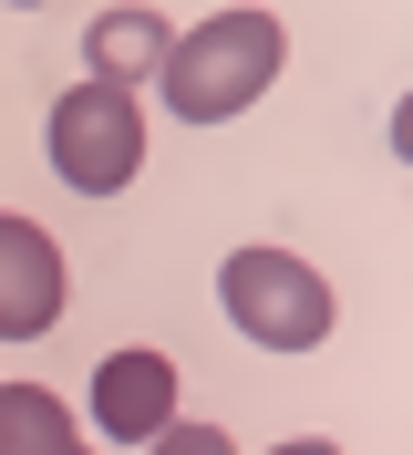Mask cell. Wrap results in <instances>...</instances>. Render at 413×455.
Listing matches in <instances>:
<instances>
[{"label":"cell","instance_id":"5b68a950","mask_svg":"<svg viewBox=\"0 0 413 455\" xmlns=\"http://www.w3.org/2000/svg\"><path fill=\"white\" fill-rule=\"evenodd\" d=\"M93 425L114 445H145L155 425H176V363L165 352H104L93 363Z\"/></svg>","mask_w":413,"mask_h":455},{"label":"cell","instance_id":"52a82bcc","mask_svg":"<svg viewBox=\"0 0 413 455\" xmlns=\"http://www.w3.org/2000/svg\"><path fill=\"white\" fill-rule=\"evenodd\" d=\"M145 455H238V445H227L218 425H187V414H176V425H155V435H145Z\"/></svg>","mask_w":413,"mask_h":455},{"label":"cell","instance_id":"6da1fadb","mask_svg":"<svg viewBox=\"0 0 413 455\" xmlns=\"http://www.w3.org/2000/svg\"><path fill=\"white\" fill-rule=\"evenodd\" d=\"M279 62H290V42H279V21L269 11H207L196 31H176L165 42V62H155V84H165V104H176V124H227V114H248L258 93L279 84Z\"/></svg>","mask_w":413,"mask_h":455},{"label":"cell","instance_id":"9c48e42d","mask_svg":"<svg viewBox=\"0 0 413 455\" xmlns=\"http://www.w3.org/2000/svg\"><path fill=\"white\" fill-rule=\"evenodd\" d=\"M52 455H93V445H83V435H73V445H52Z\"/></svg>","mask_w":413,"mask_h":455},{"label":"cell","instance_id":"8992f818","mask_svg":"<svg viewBox=\"0 0 413 455\" xmlns=\"http://www.w3.org/2000/svg\"><path fill=\"white\" fill-rule=\"evenodd\" d=\"M165 42H176V31H165L155 11H104V21L83 31V52H93V84H124V93H135L145 73L165 62Z\"/></svg>","mask_w":413,"mask_h":455},{"label":"cell","instance_id":"277c9868","mask_svg":"<svg viewBox=\"0 0 413 455\" xmlns=\"http://www.w3.org/2000/svg\"><path fill=\"white\" fill-rule=\"evenodd\" d=\"M62 321V249L52 228L0 207V341H42Z\"/></svg>","mask_w":413,"mask_h":455},{"label":"cell","instance_id":"ba28073f","mask_svg":"<svg viewBox=\"0 0 413 455\" xmlns=\"http://www.w3.org/2000/svg\"><path fill=\"white\" fill-rule=\"evenodd\" d=\"M269 455H341L330 435H290V445H269Z\"/></svg>","mask_w":413,"mask_h":455},{"label":"cell","instance_id":"3957f363","mask_svg":"<svg viewBox=\"0 0 413 455\" xmlns=\"http://www.w3.org/2000/svg\"><path fill=\"white\" fill-rule=\"evenodd\" d=\"M42 135H52V176L73 187V197H124L135 166H145V104L124 84H93V73L52 104Z\"/></svg>","mask_w":413,"mask_h":455},{"label":"cell","instance_id":"7a4b0ae2","mask_svg":"<svg viewBox=\"0 0 413 455\" xmlns=\"http://www.w3.org/2000/svg\"><path fill=\"white\" fill-rule=\"evenodd\" d=\"M218 311L238 321L258 352H321L330 321H341V300H330V280L310 259H290V249H227Z\"/></svg>","mask_w":413,"mask_h":455},{"label":"cell","instance_id":"30bf717a","mask_svg":"<svg viewBox=\"0 0 413 455\" xmlns=\"http://www.w3.org/2000/svg\"><path fill=\"white\" fill-rule=\"evenodd\" d=\"M11 11H42V0H11Z\"/></svg>","mask_w":413,"mask_h":455}]
</instances>
